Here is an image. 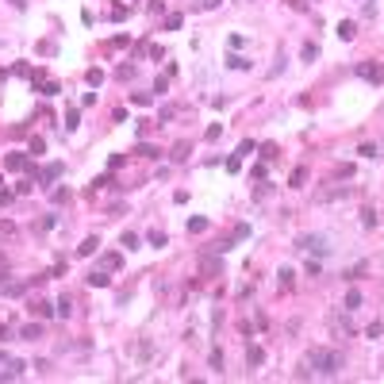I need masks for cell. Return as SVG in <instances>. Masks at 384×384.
<instances>
[{
	"mask_svg": "<svg viewBox=\"0 0 384 384\" xmlns=\"http://www.w3.org/2000/svg\"><path fill=\"white\" fill-rule=\"evenodd\" d=\"M307 365H315L319 377H338V373L346 369V353H342V350H327V346H315V350L307 353Z\"/></svg>",
	"mask_w": 384,
	"mask_h": 384,
	"instance_id": "1",
	"label": "cell"
},
{
	"mask_svg": "<svg viewBox=\"0 0 384 384\" xmlns=\"http://www.w3.org/2000/svg\"><path fill=\"white\" fill-rule=\"evenodd\" d=\"M296 250H307V254H330V242H327V234H300L296 238Z\"/></svg>",
	"mask_w": 384,
	"mask_h": 384,
	"instance_id": "2",
	"label": "cell"
},
{
	"mask_svg": "<svg viewBox=\"0 0 384 384\" xmlns=\"http://www.w3.org/2000/svg\"><path fill=\"white\" fill-rule=\"evenodd\" d=\"M353 73H357L361 81H369V85H384V65L381 61H357Z\"/></svg>",
	"mask_w": 384,
	"mask_h": 384,
	"instance_id": "3",
	"label": "cell"
},
{
	"mask_svg": "<svg viewBox=\"0 0 384 384\" xmlns=\"http://www.w3.org/2000/svg\"><path fill=\"white\" fill-rule=\"evenodd\" d=\"M353 188L350 184H327V188H319L315 192V204H330V200H346Z\"/></svg>",
	"mask_w": 384,
	"mask_h": 384,
	"instance_id": "4",
	"label": "cell"
},
{
	"mask_svg": "<svg viewBox=\"0 0 384 384\" xmlns=\"http://www.w3.org/2000/svg\"><path fill=\"white\" fill-rule=\"evenodd\" d=\"M61 173H65V165H61V162H50L46 169H31V177L39 181V188H46V184H50V181H58Z\"/></svg>",
	"mask_w": 384,
	"mask_h": 384,
	"instance_id": "5",
	"label": "cell"
},
{
	"mask_svg": "<svg viewBox=\"0 0 384 384\" xmlns=\"http://www.w3.org/2000/svg\"><path fill=\"white\" fill-rule=\"evenodd\" d=\"M330 327L338 330V334H353V319H350V311H334V315H330Z\"/></svg>",
	"mask_w": 384,
	"mask_h": 384,
	"instance_id": "6",
	"label": "cell"
},
{
	"mask_svg": "<svg viewBox=\"0 0 384 384\" xmlns=\"http://www.w3.org/2000/svg\"><path fill=\"white\" fill-rule=\"evenodd\" d=\"M96 269H104V273H119V269H123V254H115V250H111V254H104Z\"/></svg>",
	"mask_w": 384,
	"mask_h": 384,
	"instance_id": "7",
	"label": "cell"
},
{
	"mask_svg": "<svg viewBox=\"0 0 384 384\" xmlns=\"http://www.w3.org/2000/svg\"><path fill=\"white\" fill-rule=\"evenodd\" d=\"M200 273H204V276H219V273H223V261H219V258L200 254Z\"/></svg>",
	"mask_w": 384,
	"mask_h": 384,
	"instance_id": "8",
	"label": "cell"
},
{
	"mask_svg": "<svg viewBox=\"0 0 384 384\" xmlns=\"http://www.w3.org/2000/svg\"><path fill=\"white\" fill-rule=\"evenodd\" d=\"M27 288H31L27 280H4V284H0V292H4V296H23Z\"/></svg>",
	"mask_w": 384,
	"mask_h": 384,
	"instance_id": "9",
	"label": "cell"
},
{
	"mask_svg": "<svg viewBox=\"0 0 384 384\" xmlns=\"http://www.w3.org/2000/svg\"><path fill=\"white\" fill-rule=\"evenodd\" d=\"M31 311H35V315H39V319H50V315H54L58 307H54V304H50V300H43V296H39V300H35V304H31Z\"/></svg>",
	"mask_w": 384,
	"mask_h": 384,
	"instance_id": "10",
	"label": "cell"
},
{
	"mask_svg": "<svg viewBox=\"0 0 384 384\" xmlns=\"http://www.w3.org/2000/svg\"><path fill=\"white\" fill-rule=\"evenodd\" d=\"M261 361H265V350H261V346H246V365H250V369H258Z\"/></svg>",
	"mask_w": 384,
	"mask_h": 384,
	"instance_id": "11",
	"label": "cell"
},
{
	"mask_svg": "<svg viewBox=\"0 0 384 384\" xmlns=\"http://www.w3.org/2000/svg\"><path fill=\"white\" fill-rule=\"evenodd\" d=\"M89 284H92V288H108L111 276L104 273V269H92V273H89Z\"/></svg>",
	"mask_w": 384,
	"mask_h": 384,
	"instance_id": "12",
	"label": "cell"
},
{
	"mask_svg": "<svg viewBox=\"0 0 384 384\" xmlns=\"http://www.w3.org/2000/svg\"><path fill=\"white\" fill-rule=\"evenodd\" d=\"M288 184H292V188H304V184H307V169H304V165H296V169H292V177H288Z\"/></svg>",
	"mask_w": 384,
	"mask_h": 384,
	"instance_id": "13",
	"label": "cell"
},
{
	"mask_svg": "<svg viewBox=\"0 0 384 384\" xmlns=\"http://www.w3.org/2000/svg\"><path fill=\"white\" fill-rule=\"evenodd\" d=\"M353 35H357V27H353L350 19H342V23H338V39H342V43H350Z\"/></svg>",
	"mask_w": 384,
	"mask_h": 384,
	"instance_id": "14",
	"label": "cell"
},
{
	"mask_svg": "<svg viewBox=\"0 0 384 384\" xmlns=\"http://www.w3.org/2000/svg\"><path fill=\"white\" fill-rule=\"evenodd\" d=\"M135 154H138V158H162V150H158V146H150V142H138V146H135Z\"/></svg>",
	"mask_w": 384,
	"mask_h": 384,
	"instance_id": "15",
	"label": "cell"
},
{
	"mask_svg": "<svg viewBox=\"0 0 384 384\" xmlns=\"http://www.w3.org/2000/svg\"><path fill=\"white\" fill-rule=\"evenodd\" d=\"M96 246H100V238L92 234V238H85V242L77 246V254H81V258H89V254H96Z\"/></svg>",
	"mask_w": 384,
	"mask_h": 384,
	"instance_id": "16",
	"label": "cell"
},
{
	"mask_svg": "<svg viewBox=\"0 0 384 384\" xmlns=\"http://www.w3.org/2000/svg\"><path fill=\"white\" fill-rule=\"evenodd\" d=\"M119 242H123V250H138V242H142V238H138L135 230H123V238H119Z\"/></svg>",
	"mask_w": 384,
	"mask_h": 384,
	"instance_id": "17",
	"label": "cell"
},
{
	"mask_svg": "<svg viewBox=\"0 0 384 384\" xmlns=\"http://www.w3.org/2000/svg\"><path fill=\"white\" fill-rule=\"evenodd\" d=\"M8 169H12V173L27 169V158H23V154H8Z\"/></svg>",
	"mask_w": 384,
	"mask_h": 384,
	"instance_id": "18",
	"label": "cell"
},
{
	"mask_svg": "<svg viewBox=\"0 0 384 384\" xmlns=\"http://www.w3.org/2000/svg\"><path fill=\"white\" fill-rule=\"evenodd\" d=\"M200 230H208V219L204 215H192L188 219V234H200Z\"/></svg>",
	"mask_w": 384,
	"mask_h": 384,
	"instance_id": "19",
	"label": "cell"
},
{
	"mask_svg": "<svg viewBox=\"0 0 384 384\" xmlns=\"http://www.w3.org/2000/svg\"><path fill=\"white\" fill-rule=\"evenodd\" d=\"M19 338H43V323H27L19 330Z\"/></svg>",
	"mask_w": 384,
	"mask_h": 384,
	"instance_id": "20",
	"label": "cell"
},
{
	"mask_svg": "<svg viewBox=\"0 0 384 384\" xmlns=\"http://www.w3.org/2000/svg\"><path fill=\"white\" fill-rule=\"evenodd\" d=\"M188 150H192V146H188V142L181 138V142L173 146V162H184V158H188Z\"/></svg>",
	"mask_w": 384,
	"mask_h": 384,
	"instance_id": "21",
	"label": "cell"
},
{
	"mask_svg": "<svg viewBox=\"0 0 384 384\" xmlns=\"http://www.w3.org/2000/svg\"><path fill=\"white\" fill-rule=\"evenodd\" d=\"M227 65H230V69H250V58H242V54H230V58H227Z\"/></svg>",
	"mask_w": 384,
	"mask_h": 384,
	"instance_id": "22",
	"label": "cell"
},
{
	"mask_svg": "<svg viewBox=\"0 0 384 384\" xmlns=\"http://www.w3.org/2000/svg\"><path fill=\"white\" fill-rule=\"evenodd\" d=\"M77 123H81V111L69 108V111H65V127H69V131H77Z\"/></svg>",
	"mask_w": 384,
	"mask_h": 384,
	"instance_id": "23",
	"label": "cell"
},
{
	"mask_svg": "<svg viewBox=\"0 0 384 384\" xmlns=\"http://www.w3.org/2000/svg\"><path fill=\"white\" fill-rule=\"evenodd\" d=\"M300 54H304V61H315V58H319V46H315V43H304Z\"/></svg>",
	"mask_w": 384,
	"mask_h": 384,
	"instance_id": "24",
	"label": "cell"
},
{
	"mask_svg": "<svg viewBox=\"0 0 384 384\" xmlns=\"http://www.w3.org/2000/svg\"><path fill=\"white\" fill-rule=\"evenodd\" d=\"M377 212H373V208H365V212H361V227H377Z\"/></svg>",
	"mask_w": 384,
	"mask_h": 384,
	"instance_id": "25",
	"label": "cell"
},
{
	"mask_svg": "<svg viewBox=\"0 0 384 384\" xmlns=\"http://www.w3.org/2000/svg\"><path fill=\"white\" fill-rule=\"evenodd\" d=\"M353 307H361V292H346V311H353Z\"/></svg>",
	"mask_w": 384,
	"mask_h": 384,
	"instance_id": "26",
	"label": "cell"
},
{
	"mask_svg": "<svg viewBox=\"0 0 384 384\" xmlns=\"http://www.w3.org/2000/svg\"><path fill=\"white\" fill-rule=\"evenodd\" d=\"M58 311H61V315H69V311H73V300H69V292L58 300Z\"/></svg>",
	"mask_w": 384,
	"mask_h": 384,
	"instance_id": "27",
	"label": "cell"
},
{
	"mask_svg": "<svg viewBox=\"0 0 384 384\" xmlns=\"http://www.w3.org/2000/svg\"><path fill=\"white\" fill-rule=\"evenodd\" d=\"M223 135V127L219 123H212V127H208V131H204V138H208V142H215V138H219Z\"/></svg>",
	"mask_w": 384,
	"mask_h": 384,
	"instance_id": "28",
	"label": "cell"
},
{
	"mask_svg": "<svg viewBox=\"0 0 384 384\" xmlns=\"http://www.w3.org/2000/svg\"><path fill=\"white\" fill-rule=\"evenodd\" d=\"M50 200H54V204H65V200H69V188H54Z\"/></svg>",
	"mask_w": 384,
	"mask_h": 384,
	"instance_id": "29",
	"label": "cell"
},
{
	"mask_svg": "<svg viewBox=\"0 0 384 384\" xmlns=\"http://www.w3.org/2000/svg\"><path fill=\"white\" fill-rule=\"evenodd\" d=\"M276 276H280V288L288 292V288H292V269H280V273H276Z\"/></svg>",
	"mask_w": 384,
	"mask_h": 384,
	"instance_id": "30",
	"label": "cell"
},
{
	"mask_svg": "<svg viewBox=\"0 0 384 384\" xmlns=\"http://www.w3.org/2000/svg\"><path fill=\"white\" fill-rule=\"evenodd\" d=\"M208 361H212V369H223V350H212Z\"/></svg>",
	"mask_w": 384,
	"mask_h": 384,
	"instance_id": "31",
	"label": "cell"
},
{
	"mask_svg": "<svg viewBox=\"0 0 384 384\" xmlns=\"http://www.w3.org/2000/svg\"><path fill=\"white\" fill-rule=\"evenodd\" d=\"M31 154H35V158L46 154V142H43V138H31Z\"/></svg>",
	"mask_w": 384,
	"mask_h": 384,
	"instance_id": "32",
	"label": "cell"
},
{
	"mask_svg": "<svg viewBox=\"0 0 384 384\" xmlns=\"http://www.w3.org/2000/svg\"><path fill=\"white\" fill-rule=\"evenodd\" d=\"M357 154H361V158H377V154H381V150H377V146H373V142H365V146H361V150H357Z\"/></svg>",
	"mask_w": 384,
	"mask_h": 384,
	"instance_id": "33",
	"label": "cell"
},
{
	"mask_svg": "<svg viewBox=\"0 0 384 384\" xmlns=\"http://www.w3.org/2000/svg\"><path fill=\"white\" fill-rule=\"evenodd\" d=\"M261 158H265V162H273V158H276V146H273V142H265V146H261Z\"/></svg>",
	"mask_w": 384,
	"mask_h": 384,
	"instance_id": "34",
	"label": "cell"
},
{
	"mask_svg": "<svg viewBox=\"0 0 384 384\" xmlns=\"http://www.w3.org/2000/svg\"><path fill=\"white\" fill-rule=\"evenodd\" d=\"M150 242H154V246H165L169 238H165V230H150Z\"/></svg>",
	"mask_w": 384,
	"mask_h": 384,
	"instance_id": "35",
	"label": "cell"
},
{
	"mask_svg": "<svg viewBox=\"0 0 384 384\" xmlns=\"http://www.w3.org/2000/svg\"><path fill=\"white\" fill-rule=\"evenodd\" d=\"M165 27H169V31H177V27H181V15H177V12H173V15H165Z\"/></svg>",
	"mask_w": 384,
	"mask_h": 384,
	"instance_id": "36",
	"label": "cell"
},
{
	"mask_svg": "<svg viewBox=\"0 0 384 384\" xmlns=\"http://www.w3.org/2000/svg\"><path fill=\"white\" fill-rule=\"evenodd\" d=\"M85 77H89V85H100V81H104V73H100V69H89Z\"/></svg>",
	"mask_w": 384,
	"mask_h": 384,
	"instance_id": "37",
	"label": "cell"
},
{
	"mask_svg": "<svg viewBox=\"0 0 384 384\" xmlns=\"http://www.w3.org/2000/svg\"><path fill=\"white\" fill-rule=\"evenodd\" d=\"M58 92V81H43V96H54Z\"/></svg>",
	"mask_w": 384,
	"mask_h": 384,
	"instance_id": "38",
	"label": "cell"
},
{
	"mask_svg": "<svg viewBox=\"0 0 384 384\" xmlns=\"http://www.w3.org/2000/svg\"><path fill=\"white\" fill-rule=\"evenodd\" d=\"M54 223H58L54 215H46V219H39V227H35V230H50V227H54Z\"/></svg>",
	"mask_w": 384,
	"mask_h": 384,
	"instance_id": "39",
	"label": "cell"
},
{
	"mask_svg": "<svg viewBox=\"0 0 384 384\" xmlns=\"http://www.w3.org/2000/svg\"><path fill=\"white\" fill-rule=\"evenodd\" d=\"M288 8H296V12H304V8H307V0H288Z\"/></svg>",
	"mask_w": 384,
	"mask_h": 384,
	"instance_id": "40",
	"label": "cell"
},
{
	"mask_svg": "<svg viewBox=\"0 0 384 384\" xmlns=\"http://www.w3.org/2000/svg\"><path fill=\"white\" fill-rule=\"evenodd\" d=\"M12 8H19V12H23V8H27V0H12Z\"/></svg>",
	"mask_w": 384,
	"mask_h": 384,
	"instance_id": "41",
	"label": "cell"
},
{
	"mask_svg": "<svg viewBox=\"0 0 384 384\" xmlns=\"http://www.w3.org/2000/svg\"><path fill=\"white\" fill-rule=\"evenodd\" d=\"M223 0H204V8H219Z\"/></svg>",
	"mask_w": 384,
	"mask_h": 384,
	"instance_id": "42",
	"label": "cell"
},
{
	"mask_svg": "<svg viewBox=\"0 0 384 384\" xmlns=\"http://www.w3.org/2000/svg\"><path fill=\"white\" fill-rule=\"evenodd\" d=\"M0 365H8V353H4V350H0Z\"/></svg>",
	"mask_w": 384,
	"mask_h": 384,
	"instance_id": "43",
	"label": "cell"
},
{
	"mask_svg": "<svg viewBox=\"0 0 384 384\" xmlns=\"http://www.w3.org/2000/svg\"><path fill=\"white\" fill-rule=\"evenodd\" d=\"M381 150H384V146H381Z\"/></svg>",
	"mask_w": 384,
	"mask_h": 384,
	"instance_id": "44",
	"label": "cell"
}]
</instances>
